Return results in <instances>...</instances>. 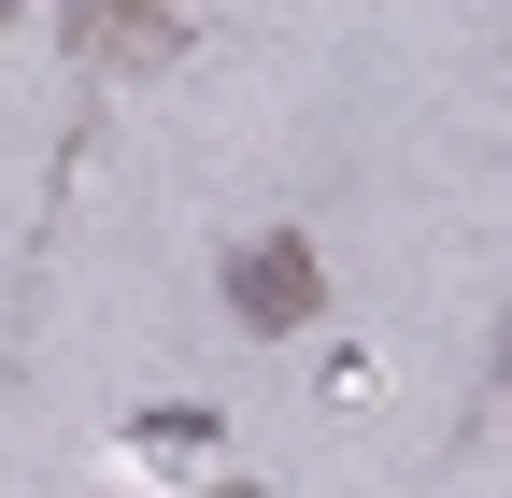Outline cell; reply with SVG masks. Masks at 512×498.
Segmentation results:
<instances>
[{
  "mask_svg": "<svg viewBox=\"0 0 512 498\" xmlns=\"http://www.w3.org/2000/svg\"><path fill=\"white\" fill-rule=\"evenodd\" d=\"M228 328H256V342H299L313 314H328V257H313L299 228H256V242H228Z\"/></svg>",
  "mask_w": 512,
  "mask_h": 498,
  "instance_id": "1",
  "label": "cell"
},
{
  "mask_svg": "<svg viewBox=\"0 0 512 498\" xmlns=\"http://www.w3.org/2000/svg\"><path fill=\"white\" fill-rule=\"evenodd\" d=\"M57 43H72L86 72H171L185 57V0H72Z\"/></svg>",
  "mask_w": 512,
  "mask_h": 498,
  "instance_id": "2",
  "label": "cell"
},
{
  "mask_svg": "<svg viewBox=\"0 0 512 498\" xmlns=\"http://www.w3.org/2000/svg\"><path fill=\"white\" fill-rule=\"evenodd\" d=\"M128 442H143L157 470H185V456H214V413H200V399H185V413H143V427H128Z\"/></svg>",
  "mask_w": 512,
  "mask_h": 498,
  "instance_id": "3",
  "label": "cell"
}]
</instances>
